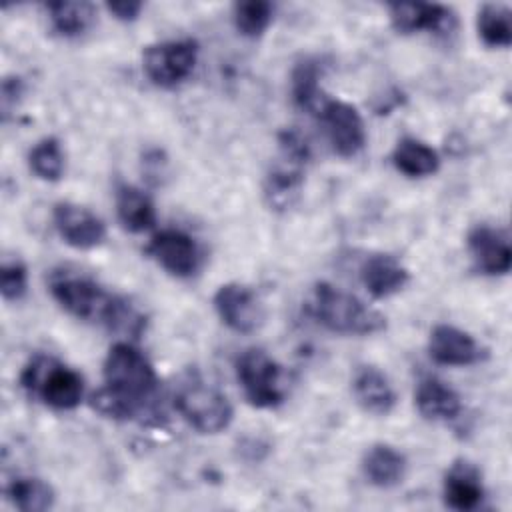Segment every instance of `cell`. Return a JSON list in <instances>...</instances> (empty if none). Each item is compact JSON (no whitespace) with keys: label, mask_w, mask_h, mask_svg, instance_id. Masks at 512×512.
<instances>
[{"label":"cell","mask_w":512,"mask_h":512,"mask_svg":"<svg viewBox=\"0 0 512 512\" xmlns=\"http://www.w3.org/2000/svg\"><path fill=\"white\" fill-rule=\"evenodd\" d=\"M442 494L446 506L452 510L470 512L478 508L484 500V486L478 468L466 460L454 462L444 476Z\"/></svg>","instance_id":"16"},{"label":"cell","mask_w":512,"mask_h":512,"mask_svg":"<svg viewBox=\"0 0 512 512\" xmlns=\"http://www.w3.org/2000/svg\"><path fill=\"white\" fill-rule=\"evenodd\" d=\"M406 466L404 454L388 444L370 446L362 460L364 476L378 488H392L400 484L406 474Z\"/></svg>","instance_id":"20"},{"label":"cell","mask_w":512,"mask_h":512,"mask_svg":"<svg viewBox=\"0 0 512 512\" xmlns=\"http://www.w3.org/2000/svg\"><path fill=\"white\" fill-rule=\"evenodd\" d=\"M116 214L130 232H144L156 224L154 202L144 190L130 184H122L116 190Z\"/></svg>","instance_id":"21"},{"label":"cell","mask_w":512,"mask_h":512,"mask_svg":"<svg viewBox=\"0 0 512 512\" xmlns=\"http://www.w3.org/2000/svg\"><path fill=\"white\" fill-rule=\"evenodd\" d=\"M428 352L434 362L444 366H470L486 356V350L468 332L450 324L432 328Z\"/></svg>","instance_id":"15"},{"label":"cell","mask_w":512,"mask_h":512,"mask_svg":"<svg viewBox=\"0 0 512 512\" xmlns=\"http://www.w3.org/2000/svg\"><path fill=\"white\" fill-rule=\"evenodd\" d=\"M20 96H22V80L18 76L4 78V82H2V110H4V116L10 114L12 106H16Z\"/></svg>","instance_id":"30"},{"label":"cell","mask_w":512,"mask_h":512,"mask_svg":"<svg viewBox=\"0 0 512 512\" xmlns=\"http://www.w3.org/2000/svg\"><path fill=\"white\" fill-rule=\"evenodd\" d=\"M158 376L150 360L132 344L116 342L104 360V386L92 406L114 420H132L154 398Z\"/></svg>","instance_id":"1"},{"label":"cell","mask_w":512,"mask_h":512,"mask_svg":"<svg viewBox=\"0 0 512 512\" xmlns=\"http://www.w3.org/2000/svg\"><path fill=\"white\" fill-rule=\"evenodd\" d=\"M414 402L418 412L434 422L454 420L462 412V400L458 392L438 378L420 380L414 394Z\"/></svg>","instance_id":"19"},{"label":"cell","mask_w":512,"mask_h":512,"mask_svg":"<svg viewBox=\"0 0 512 512\" xmlns=\"http://www.w3.org/2000/svg\"><path fill=\"white\" fill-rule=\"evenodd\" d=\"M318 116L324 122L328 140L336 154L350 158L356 156L366 142V130L360 112L342 100L326 98L318 110Z\"/></svg>","instance_id":"9"},{"label":"cell","mask_w":512,"mask_h":512,"mask_svg":"<svg viewBox=\"0 0 512 512\" xmlns=\"http://www.w3.org/2000/svg\"><path fill=\"white\" fill-rule=\"evenodd\" d=\"M30 170L46 182H56L64 174V152L54 136L38 140L28 154Z\"/></svg>","instance_id":"27"},{"label":"cell","mask_w":512,"mask_h":512,"mask_svg":"<svg viewBox=\"0 0 512 512\" xmlns=\"http://www.w3.org/2000/svg\"><path fill=\"white\" fill-rule=\"evenodd\" d=\"M392 162L396 170L410 178L430 176L440 168L438 152L416 138H402L392 152Z\"/></svg>","instance_id":"22"},{"label":"cell","mask_w":512,"mask_h":512,"mask_svg":"<svg viewBox=\"0 0 512 512\" xmlns=\"http://www.w3.org/2000/svg\"><path fill=\"white\" fill-rule=\"evenodd\" d=\"M312 312L322 326L338 334L368 336L386 328V318L378 310L328 282L314 286Z\"/></svg>","instance_id":"3"},{"label":"cell","mask_w":512,"mask_h":512,"mask_svg":"<svg viewBox=\"0 0 512 512\" xmlns=\"http://www.w3.org/2000/svg\"><path fill=\"white\" fill-rule=\"evenodd\" d=\"M468 250L476 268L490 276H502L512 266V246L508 232L488 224L474 226L468 232Z\"/></svg>","instance_id":"13"},{"label":"cell","mask_w":512,"mask_h":512,"mask_svg":"<svg viewBox=\"0 0 512 512\" xmlns=\"http://www.w3.org/2000/svg\"><path fill=\"white\" fill-rule=\"evenodd\" d=\"M236 376L246 400L256 408H276L286 398L282 366L264 350L242 352L236 360Z\"/></svg>","instance_id":"7"},{"label":"cell","mask_w":512,"mask_h":512,"mask_svg":"<svg viewBox=\"0 0 512 512\" xmlns=\"http://www.w3.org/2000/svg\"><path fill=\"white\" fill-rule=\"evenodd\" d=\"M52 220L60 238L72 248L90 250L100 246L106 238L104 222L94 212L78 204H72V202L56 204L52 212Z\"/></svg>","instance_id":"12"},{"label":"cell","mask_w":512,"mask_h":512,"mask_svg":"<svg viewBox=\"0 0 512 512\" xmlns=\"http://www.w3.org/2000/svg\"><path fill=\"white\" fill-rule=\"evenodd\" d=\"M106 8H108L110 14H114V18L128 22V20H134L140 14L144 4L142 2H128V0H124V2H110V4H106Z\"/></svg>","instance_id":"31"},{"label":"cell","mask_w":512,"mask_h":512,"mask_svg":"<svg viewBox=\"0 0 512 512\" xmlns=\"http://www.w3.org/2000/svg\"><path fill=\"white\" fill-rule=\"evenodd\" d=\"M320 78H322V66L314 58H306L294 66L290 86H292V98L296 106L308 112L320 110V106L326 100L320 88Z\"/></svg>","instance_id":"23"},{"label":"cell","mask_w":512,"mask_h":512,"mask_svg":"<svg viewBox=\"0 0 512 512\" xmlns=\"http://www.w3.org/2000/svg\"><path fill=\"white\" fill-rule=\"evenodd\" d=\"M178 414L200 434H218L232 422V404L216 386L208 384L196 370L180 378L174 390Z\"/></svg>","instance_id":"4"},{"label":"cell","mask_w":512,"mask_h":512,"mask_svg":"<svg viewBox=\"0 0 512 512\" xmlns=\"http://www.w3.org/2000/svg\"><path fill=\"white\" fill-rule=\"evenodd\" d=\"M274 14V6L264 0H250V2H236L234 4V24L240 34L248 38H256L264 34L270 26Z\"/></svg>","instance_id":"28"},{"label":"cell","mask_w":512,"mask_h":512,"mask_svg":"<svg viewBox=\"0 0 512 512\" xmlns=\"http://www.w3.org/2000/svg\"><path fill=\"white\" fill-rule=\"evenodd\" d=\"M478 36L490 48H508L512 44L510 10L502 4H484L476 18Z\"/></svg>","instance_id":"26"},{"label":"cell","mask_w":512,"mask_h":512,"mask_svg":"<svg viewBox=\"0 0 512 512\" xmlns=\"http://www.w3.org/2000/svg\"><path fill=\"white\" fill-rule=\"evenodd\" d=\"M218 318L238 334L256 332L264 322V308L258 296L244 284H222L214 294Z\"/></svg>","instance_id":"10"},{"label":"cell","mask_w":512,"mask_h":512,"mask_svg":"<svg viewBox=\"0 0 512 512\" xmlns=\"http://www.w3.org/2000/svg\"><path fill=\"white\" fill-rule=\"evenodd\" d=\"M6 498L24 512H42L52 508L54 490L40 478L18 476L6 484Z\"/></svg>","instance_id":"24"},{"label":"cell","mask_w":512,"mask_h":512,"mask_svg":"<svg viewBox=\"0 0 512 512\" xmlns=\"http://www.w3.org/2000/svg\"><path fill=\"white\" fill-rule=\"evenodd\" d=\"M28 288V272L26 266L18 260H10L2 264L0 272V290L4 300H20Z\"/></svg>","instance_id":"29"},{"label":"cell","mask_w":512,"mask_h":512,"mask_svg":"<svg viewBox=\"0 0 512 512\" xmlns=\"http://www.w3.org/2000/svg\"><path fill=\"white\" fill-rule=\"evenodd\" d=\"M278 144L282 160L268 172L264 182V196L272 208L284 210L296 200L300 192L304 164L310 158V148L296 130H284L278 138Z\"/></svg>","instance_id":"6"},{"label":"cell","mask_w":512,"mask_h":512,"mask_svg":"<svg viewBox=\"0 0 512 512\" xmlns=\"http://www.w3.org/2000/svg\"><path fill=\"white\" fill-rule=\"evenodd\" d=\"M50 292L54 300L78 320L100 322L108 330L126 336H140L146 318L126 298L110 294L96 280L76 272H56L50 278Z\"/></svg>","instance_id":"2"},{"label":"cell","mask_w":512,"mask_h":512,"mask_svg":"<svg viewBox=\"0 0 512 512\" xmlns=\"http://www.w3.org/2000/svg\"><path fill=\"white\" fill-rule=\"evenodd\" d=\"M46 12L52 28L66 38L86 32L96 16L90 2H50L46 4Z\"/></svg>","instance_id":"25"},{"label":"cell","mask_w":512,"mask_h":512,"mask_svg":"<svg viewBox=\"0 0 512 512\" xmlns=\"http://www.w3.org/2000/svg\"><path fill=\"white\" fill-rule=\"evenodd\" d=\"M392 26L402 34H414L420 30L446 34L456 26L454 12L442 4L424 2H396L388 4Z\"/></svg>","instance_id":"14"},{"label":"cell","mask_w":512,"mask_h":512,"mask_svg":"<svg viewBox=\"0 0 512 512\" xmlns=\"http://www.w3.org/2000/svg\"><path fill=\"white\" fill-rule=\"evenodd\" d=\"M352 394L358 406L376 416H386L396 406V392L376 366H360L352 378Z\"/></svg>","instance_id":"17"},{"label":"cell","mask_w":512,"mask_h":512,"mask_svg":"<svg viewBox=\"0 0 512 512\" xmlns=\"http://www.w3.org/2000/svg\"><path fill=\"white\" fill-rule=\"evenodd\" d=\"M22 388L56 410H72L84 398L82 376L58 360L38 354L20 374Z\"/></svg>","instance_id":"5"},{"label":"cell","mask_w":512,"mask_h":512,"mask_svg":"<svg viewBox=\"0 0 512 512\" xmlns=\"http://www.w3.org/2000/svg\"><path fill=\"white\" fill-rule=\"evenodd\" d=\"M360 280L374 298H388L408 284L410 274L394 256L372 254L360 268Z\"/></svg>","instance_id":"18"},{"label":"cell","mask_w":512,"mask_h":512,"mask_svg":"<svg viewBox=\"0 0 512 512\" xmlns=\"http://www.w3.org/2000/svg\"><path fill=\"white\" fill-rule=\"evenodd\" d=\"M198 62V44L190 38L150 44L142 52V68L152 84L174 88L182 84Z\"/></svg>","instance_id":"8"},{"label":"cell","mask_w":512,"mask_h":512,"mask_svg":"<svg viewBox=\"0 0 512 512\" xmlns=\"http://www.w3.org/2000/svg\"><path fill=\"white\" fill-rule=\"evenodd\" d=\"M146 252L170 274L188 278L200 268V248L192 236L182 230H160L150 238Z\"/></svg>","instance_id":"11"}]
</instances>
